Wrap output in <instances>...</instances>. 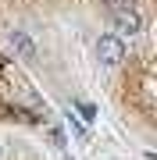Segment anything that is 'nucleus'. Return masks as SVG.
Listing matches in <instances>:
<instances>
[{
	"instance_id": "obj_1",
	"label": "nucleus",
	"mask_w": 157,
	"mask_h": 160,
	"mask_svg": "<svg viewBox=\"0 0 157 160\" xmlns=\"http://www.w3.org/2000/svg\"><path fill=\"white\" fill-rule=\"evenodd\" d=\"M125 4L150 7V0H0V57L22 71L47 75L57 92H75V64L82 61L86 36L97 39L86 7L111 22Z\"/></svg>"
},
{
	"instance_id": "obj_3",
	"label": "nucleus",
	"mask_w": 157,
	"mask_h": 160,
	"mask_svg": "<svg viewBox=\"0 0 157 160\" xmlns=\"http://www.w3.org/2000/svg\"><path fill=\"white\" fill-rule=\"evenodd\" d=\"M93 50H97V61H104V64H122L125 61V39L118 32H97V39H93Z\"/></svg>"
},
{
	"instance_id": "obj_2",
	"label": "nucleus",
	"mask_w": 157,
	"mask_h": 160,
	"mask_svg": "<svg viewBox=\"0 0 157 160\" xmlns=\"http://www.w3.org/2000/svg\"><path fill=\"white\" fill-rule=\"evenodd\" d=\"M0 160H47L36 142H29L25 135H18L11 128H0Z\"/></svg>"
}]
</instances>
